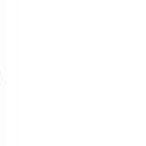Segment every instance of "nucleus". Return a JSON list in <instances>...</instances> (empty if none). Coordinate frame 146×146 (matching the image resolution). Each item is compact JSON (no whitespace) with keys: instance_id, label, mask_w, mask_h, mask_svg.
<instances>
[]
</instances>
